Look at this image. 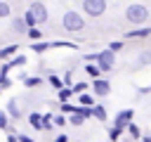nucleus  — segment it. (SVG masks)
I'll list each match as a JSON object with an SVG mask.
<instances>
[{"label": "nucleus", "mask_w": 151, "mask_h": 142, "mask_svg": "<svg viewBox=\"0 0 151 142\" xmlns=\"http://www.w3.org/2000/svg\"><path fill=\"white\" fill-rule=\"evenodd\" d=\"M19 142H33V140H31L28 135H19Z\"/></svg>", "instance_id": "obj_36"}, {"label": "nucleus", "mask_w": 151, "mask_h": 142, "mask_svg": "<svg viewBox=\"0 0 151 142\" xmlns=\"http://www.w3.org/2000/svg\"><path fill=\"white\" fill-rule=\"evenodd\" d=\"M94 62L101 66V71H111L113 69V62H116V52L113 50H101L94 54Z\"/></svg>", "instance_id": "obj_3"}, {"label": "nucleus", "mask_w": 151, "mask_h": 142, "mask_svg": "<svg viewBox=\"0 0 151 142\" xmlns=\"http://www.w3.org/2000/svg\"><path fill=\"white\" fill-rule=\"evenodd\" d=\"M139 62H142V64H149V62H151V52H142V54H139Z\"/></svg>", "instance_id": "obj_32"}, {"label": "nucleus", "mask_w": 151, "mask_h": 142, "mask_svg": "<svg viewBox=\"0 0 151 142\" xmlns=\"http://www.w3.org/2000/svg\"><path fill=\"white\" fill-rule=\"evenodd\" d=\"M85 90H87V83H76V85H73V95H76V92H78V95H83Z\"/></svg>", "instance_id": "obj_27"}, {"label": "nucleus", "mask_w": 151, "mask_h": 142, "mask_svg": "<svg viewBox=\"0 0 151 142\" xmlns=\"http://www.w3.org/2000/svg\"><path fill=\"white\" fill-rule=\"evenodd\" d=\"M5 17H9V5H7V0L0 2V19H5Z\"/></svg>", "instance_id": "obj_23"}, {"label": "nucleus", "mask_w": 151, "mask_h": 142, "mask_svg": "<svg viewBox=\"0 0 151 142\" xmlns=\"http://www.w3.org/2000/svg\"><path fill=\"white\" fill-rule=\"evenodd\" d=\"M17 52V45H9V47H5V50H0V59H7L9 54H14Z\"/></svg>", "instance_id": "obj_21"}, {"label": "nucleus", "mask_w": 151, "mask_h": 142, "mask_svg": "<svg viewBox=\"0 0 151 142\" xmlns=\"http://www.w3.org/2000/svg\"><path fill=\"white\" fill-rule=\"evenodd\" d=\"M61 24H64V28H66V31H80V28L85 26L83 17H80L78 12H73V9L64 12V17H61Z\"/></svg>", "instance_id": "obj_2"}, {"label": "nucleus", "mask_w": 151, "mask_h": 142, "mask_svg": "<svg viewBox=\"0 0 151 142\" xmlns=\"http://www.w3.org/2000/svg\"><path fill=\"white\" fill-rule=\"evenodd\" d=\"M54 123H57V125H64L66 118H64V116H54Z\"/></svg>", "instance_id": "obj_34"}, {"label": "nucleus", "mask_w": 151, "mask_h": 142, "mask_svg": "<svg viewBox=\"0 0 151 142\" xmlns=\"http://www.w3.org/2000/svg\"><path fill=\"white\" fill-rule=\"evenodd\" d=\"M5 111H7L12 118H19V116H21V109H19L17 99H7V104H5Z\"/></svg>", "instance_id": "obj_9"}, {"label": "nucleus", "mask_w": 151, "mask_h": 142, "mask_svg": "<svg viewBox=\"0 0 151 142\" xmlns=\"http://www.w3.org/2000/svg\"><path fill=\"white\" fill-rule=\"evenodd\" d=\"M0 128H2V130L9 128V114H7V111H0Z\"/></svg>", "instance_id": "obj_19"}, {"label": "nucleus", "mask_w": 151, "mask_h": 142, "mask_svg": "<svg viewBox=\"0 0 151 142\" xmlns=\"http://www.w3.org/2000/svg\"><path fill=\"white\" fill-rule=\"evenodd\" d=\"M28 9L35 14L38 24H45V21H47V7H45L42 2H31V7H28Z\"/></svg>", "instance_id": "obj_7"}, {"label": "nucleus", "mask_w": 151, "mask_h": 142, "mask_svg": "<svg viewBox=\"0 0 151 142\" xmlns=\"http://www.w3.org/2000/svg\"><path fill=\"white\" fill-rule=\"evenodd\" d=\"M120 47H123V43H120V40H113V43H109V50H113V52H118Z\"/></svg>", "instance_id": "obj_31"}, {"label": "nucleus", "mask_w": 151, "mask_h": 142, "mask_svg": "<svg viewBox=\"0 0 151 142\" xmlns=\"http://www.w3.org/2000/svg\"><path fill=\"white\" fill-rule=\"evenodd\" d=\"M142 140H144V142H151V133H149V135H144Z\"/></svg>", "instance_id": "obj_39"}, {"label": "nucleus", "mask_w": 151, "mask_h": 142, "mask_svg": "<svg viewBox=\"0 0 151 142\" xmlns=\"http://www.w3.org/2000/svg\"><path fill=\"white\" fill-rule=\"evenodd\" d=\"M47 47H52V43H33V45H31V50H33V52H38V54H40V52H45Z\"/></svg>", "instance_id": "obj_16"}, {"label": "nucleus", "mask_w": 151, "mask_h": 142, "mask_svg": "<svg viewBox=\"0 0 151 142\" xmlns=\"http://www.w3.org/2000/svg\"><path fill=\"white\" fill-rule=\"evenodd\" d=\"M54 142H68V137H66V135H59V137H57Z\"/></svg>", "instance_id": "obj_38"}, {"label": "nucleus", "mask_w": 151, "mask_h": 142, "mask_svg": "<svg viewBox=\"0 0 151 142\" xmlns=\"http://www.w3.org/2000/svg\"><path fill=\"white\" fill-rule=\"evenodd\" d=\"M92 90H94V95L106 97V95L111 92V83H109L106 78H94V80H92Z\"/></svg>", "instance_id": "obj_6"}, {"label": "nucleus", "mask_w": 151, "mask_h": 142, "mask_svg": "<svg viewBox=\"0 0 151 142\" xmlns=\"http://www.w3.org/2000/svg\"><path fill=\"white\" fill-rule=\"evenodd\" d=\"M83 9L90 17H101L106 12V0H83Z\"/></svg>", "instance_id": "obj_4"}, {"label": "nucleus", "mask_w": 151, "mask_h": 142, "mask_svg": "<svg viewBox=\"0 0 151 142\" xmlns=\"http://www.w3.org/2000/svg\"><path fill=\"white\" fill-rule=\"evenodd\" d=\"M85 71H87L92 78H99V73H101V66H99V64H87V66H85Z\"/></svg>", "instance_id": "obj_13"}, {"label": "nucleus", "mask_w": 151, "mask_h": 142, "mask_svg": "<svg viewBox=\"0 0 151 142\" xmlns=\"http://www.w3.org/2000/svg\"><path fill=\"white\" fill-rule=\"evenodd\" d=\"M118 135H120V128H116V125H113V128L109 130V137H111V140L116 142V140H118Z\"/></svg>", "instance_id": "obj_30"}, {"label": "nucleus", "mask_w": 151, "mask_h": 142, "mask_svg": "<svg viewBox=\"0 0 151 142\" xmlns=\"http://www.w3.org/2000/svg\"><path fill=\"white\" fill-rule=\"evenodd\" d=\"M24 19H26V24H28V26H38V19H35V14H33L31 9L24 14Z\"/></svg>", "instance_id": "obj_20"}, {"label": "nucleus", "mask_w": 151, "mask_h": 142, "mask_svg": "<svg viewBox=\"0 0 151 142\" xmlns=\"http://www.w3.org/2000/svg\"><path fill=\"white\" fill-rule=\"evenodd\" d=\"M12 28H14L17 33H28V28H31V26L26 24V19H24V17H17V19L12 21Z\"/></svg>", "instance_id": "obj_10"}, {"label": "nucleus", "mask_w": 151, "mask_h": 142, "mask_svg": "<svg viewBox=\"0 0 151 142\" xmlns=\"http://www.w3.org/2000/svg\"><path fill=\"white\" fill-rule=\"evenodd\" d=\"M28 123H31L35 130H45V116H40L38 111H33V114L28 116Z\"/></svg>", "instance_id": "obj_8"}, {"label": "nucleus", "mask_w": 151, "mask_h": 142, "mask_svg": "<svg viewBox=\"0 0 151 142\" xmlns=\"http://www.w3.org/2000/svg\"><path fill=\"white\" fill-rule=\"evenodd\" d=\"M28 36H31L33 40H38V38H40V28H38V26H31V28H28Z\"/></svg>", "instance_id": "obj_28"}, {"label": "nucleus", "mask_w": 151, "mask_h": 142, "mask_svg": "<svg viewBox=\"0 0 151 142\" xmlns=\"http://www.w3.org/2000/svg\"><path fill=\"white\" fill-rule=\"evenodd\" d=\"M9 85H12V80H9V78H7V76H2V83H0V88H2V90H5V88H9Z\"/></svg>", "instance_id": "obj_33"}, {"label": "nucleus", "mask_w": 151, "mask_h": 142, "mask_svg": "<svg viewBox=\"0 0 151 142\" xmlns=\"http://www.w3.org/2000/svg\"><path fill=\"white\" fill-rule=\"evenodd\" d=\"M132 118H134L132 109H123V111H118V114H116V121H113V125L123 130V128H127V125L132 123Z\"/></svg>", "instance_id": "obj_5"}, {"label": "nucleus", "mask_w": 151, "mask_h": 142, "mask_svg": "<svg viewBox=\"0 0 151 142\" xmlns=\"http://www.w3.org/2000/svg\"><path fill=\"white\" fill-rule=\"evenodd\" d=\"M7 142H19V135H7Z\"/></svg>", "instance_id": "obj_37"}, {"label": "nucleus", "mask_w": 151, "mask_h": 142, "mask_svg": "<svg viewBox=\"0 0 151 142\" xmlns=\"http://www.w3.org/2000/svg\"><path fill=\"white\" fill-rule=\"evenodd\" d=\"M9 64H12V66H24V64H26V57H24V54H17Z\"/></svg>", "instance_id": "obj_25"}, {"label": "nucleus", "mask_w": 151, "mask_h": 142, "mask_svg": "<svg viewBox=\"0 0 151 142\" xmlns=\"http://www.w3.org/2000/svg\"><path fill=\"white\" fill-rule=\"evenodd\" d=\"M94 118H97V121H106V109H104L101 104L94 106Z\"/></svg>", "instance_id": "obj_17"}, {"label": "nucleus", "mask_w": 151, "mask_h": 142, "mask_svg": "<svg viewBox=\"0 0 151 142\" xmlns=\"http://www.w3.org/2000/svg\"><path fill=\"white\" fill-rule=\"evenodd\" d=\"M127 133H130V137H132V140H139V137H142L139 125H134V123H130V125H127Z\"/></svg>", "instance_id": "obj_18"}, {"label": "nucleus", "mask_w": 151, "mask_h": 142, "mask_svg": "<svg viewBox=\"0 0 151 142\" xmlns=\"http://www.w3.org/2000/svg\"><path fill=\"white\" fill-rule=\"evenodd\" d=\"M61 111H64V114H73V111H76V106H73V104H68V102H61Z\"/></svg>", "instance_id": "obj_29"}, {"label": "nucleus", "mask_w": 151, "mask_h": 142, "mask_svg": "<svg viewBox=\"0 0 151 142\" xmlns=\"http://www.w3.org/2000/svg\"><path fill=\"white\" fill-rule=\"evenodd\" d=\"M50 83H52L54 90H61V78L59 76H50Z\"/></svg>", "instance_id": "obj_26"}, {"label": "nucleus", "mask_w": 151, "mask_h": 142, "mask_svg": "<svg viewBox=\"0 0 151 142\" xmlns=\"http://www.w3.org/2000/svg\"><path fill=\"white\" fill-rule=\"evenodd\" d=\"M125 19H127L130 24H144V21L149 19V9H146L144 5H139V2H132V5H127V9H125Z\"/></svg>", "instance_id": "obj_1"}, {"label": "nucleus", "mask_w": 151, "mask_h": 142, "mask_svg": "<svg viewBox=\"0 0 151 142\" xmlns=\"http://www.w3.org/2000/svg\"><path fill=\"white\" fill-rule=\"evenodd\" d=\"M9 66H12V64H2V76H7V73H9Z\"/></svg>", "instance_id": "obj_35"}, {"label": "nucleus", "mask_w": 151, "mask_h": 142, "mask_svg": "<svg viewBox=\"0 0 151 142\" xmlns=\"http://www.w3.org/2000/svg\"><path fill=\"white\" fill-rule=\"evenodd\" d=\"M71 95H73V88H61V90H59V99H61V102H66Z\"/></svg>", "instance_id": "obj_22"}, {"label": "nucleus", "mask_w": 151, "mask_h": 142, "mask_svg": "<svg viewBox=\"0 0 151 142\" xmlns=\"http://www.w3.org/2000/svg\"><path fill=\"white\" fill-rule=\"evenodd\" d=\"M146 36H151V28L146 26V28H137V31H130L127 33V38H146Z\"/></svg>", "instance_id": "obj_11"}, {"label": "nucleus", "mask_w": 151, "mask_h": 142, "mask_svg": "<svg viewBox=\"0 0 151 142\" xmlns=\"http://www.w3.org/2000/svg\"><path fill=\"white\" fill-rule=\"evenodd\" d=\"M40 83H42V80H40L38 76H26V78H24V85H26V88H35V85H40Z\"/></svg>", "instance_id": "obj_14"}, {"label": "nucleus", "mask_w": 151, "mask_h": 142, "mask_svg": "<svg viewBox=\"0 0 151 142\" xmlns=\"http://www.w3.org/2000/svg\"><path fill=\"white\" fill-rule=\"evenodd\" d=\"M78 111L85 116V118H90V116H94V106H78Z\"/></svg>", "instance_id": "obj_24"}, {"label": "nucleus", "mask_w": 151, "mask_h": 142, "mask_svg": "<svg viewBox=\"0 0 151 142\" xmlns=\"http://www.w3.org/2000/svg\"><path fill=\"white\" fill-rule=\"evenodd\" d=\"M68 121H71L73 125H83V121H85V116H83V114H80V111L76 109L73 114H68Z\"/></svg>", "instance_id": "obj_12"}, {"label": "nucleus", "mask_w": 151, "mask_h": 142, "mask_svg": "<svg viewBox=\"0 0 151 142\" xmlns=\"http://www.w3.org/2000/svg\"><path fill=\"white\" fill-rule=\"evenodd\" d=\"M78 102H80L83 106H92V104H94V97H92V95H87V92H83V95L78 97Z\"/></svg>", "instance_id": "obj_15"}]
</instances>
